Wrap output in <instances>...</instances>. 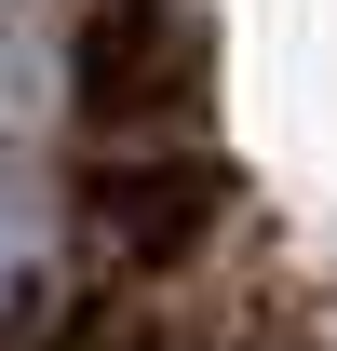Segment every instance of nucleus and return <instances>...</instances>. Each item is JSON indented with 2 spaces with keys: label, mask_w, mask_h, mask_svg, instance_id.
I'll use <instances>...</instances> for the list:
<instances>
[{
  "label": "nucleus",
  "mask_w": 337,
  "mask_h": 351,
  "mask_svg": "<svg viewBox=\"0 0 337 351\" xmlns=\"http://www.w3.org/2000/svg\"><path fill=\"white\" fill-rule=\"evenodd\" d=\"M189 41H175V14L162 0H95V27H82V108L95 122H175V108H189Z\"/></svg>",
  "instance_id": "obj_1"
},
{
  "label": "nucleus",
  "mask_w": 337,
  "mask_h": 351,
  "mask_svg": "<svg viewBox=\"0 0 337 351\" xmlns=\"http://www.w3.org/2000/svg\"><path fill=\"white\" fill-rule=\"evenodd\" d=\"M14 284H41V217L0 189V298H14Z\"/></svg>",
  "instance_id": "obj_3"
},
{
  "label": "nucleus",
  "mask_w": 337,
  "mask_h": 351,
  "mask_svg": "<svg viewBox=\"0 0 337 351\" xmlns=\"http://www.w3.org/2000/svg\"><path fill=\"white\" fill-rule=\"evenodd\" d=\"M95 230H108V243H122V257H189V243H203L216 230V176L203 162H108L95 176Z\"/></svg>",
  "instance_id": "obj_2"
}]
</instances>
